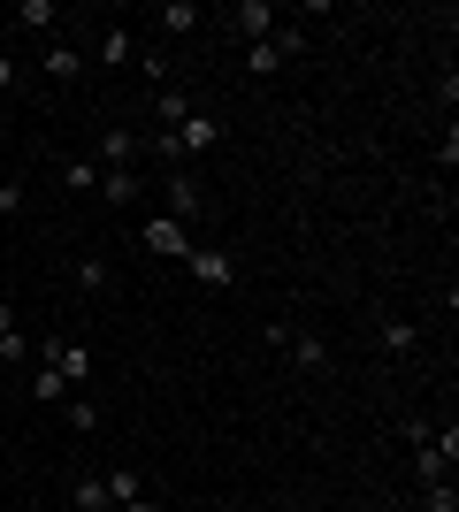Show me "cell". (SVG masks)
<instances>
[{
	"mask_svg": "<svg viewBox=\"0 0 459 512\" xmlns=\"http://www.w3.org/2000/svg\"><path fill=\"white\" fill-rule=\"evenodd\" d=\"M31 360L54 367L69 390H85V383H92V344H85V337H39V344H31Z\"/></svg>",
	"mask_w": 459,
	"mask_h": 512,
	"instance_id": "obj_1",
	"label": "cell"
},
{
	"mask_svg": "<svg viewBox=\"0 0 459 512\" xmlns=\"http://www.w3.org/2000/svg\"><path fill=\"white\" fill-rule=\"evenodd\" d=\"M452 467H459V428L444 421L414 444V474H421V490H437V482H452Z\"/></svg>",
	"mask_w": 459,
	"mask_h": 512,
	"instance_id": "obj_2",
	"label": "cell"
},
{
	"mask_svg": "<svg viewBox=\"0 0 459 512\" xmlns=\"http://www.w3.org/2000/svg\"><path fill=\"white\" fill-rule=\"evenodd\" d=\"M222 23H230V31H238L245 46H261L268 31L284 23V8H276V0H238V8H230V16H222Z\"/></svg>",
	"mask_w": 459,
	"mask_h": 512,
	"instance_id": "obj_3",
	"label": "cell"
},
{
	"mask_svg": "<svg viewBox=\"0 0 459 512\" xmlns=\"http://www.w3.org/2000/svg\"><path fill=\"white\" fill-rule=\"evenodd\" d=\"M169 146H176V161H192V153H207V146H222V123L207 115V107H192L184 123L169 130Z\"/></svg>",
	"mask_w": 459,
	"mask_h": 512,
	"instance_id": "obj_4",
	"label": "cell"
},
{
	"mask_svg": "<svg viewBox=\"0 0 459 512\" xmlns=\"http://www.w3.org/2000/svg\"><path fill=\"white\" fill-rule=\"evenodd\" d=\"M184 268H192V283H207V291H230V283H238V260L222 253V245H192Z\"/></svg>",
	"mask_w": 459,
	"mask_h": 512,
	"instance_id": "obj_5",
	"label": "cell"
},
{
	"mask_svg": "<svg viewBox=\"0 0 459 512\" xmlns=\"http://www.w3.org/2000/svg\"><path fill=\"white\" fill-rule=\"evenodd\" d=\"M138 245H146V253H161V260H184V253H192V230H184V222H169V214H153L146 230H138Z\"/></svg>",
	"mask_w": 459,
	"mask_h": 512,
	"instance_id": "obj_6",
	"label": "cell"
},
{
	"mask_svg": "<svg viewBox=\"0 0 459 512\" xmlns=\"http://www.w3.org/2000/svg\"><path fill=\"white\" fill-rule=\"evenodd\" d=\"M138 161V130H100V146H92V169H131Z\"/></svg>",
	"mask_w": 459,
	"mask_h": 512,
	"instance_id": "obj_7",
	"label": "cell"
},
{
	"mask_svg": "<svg viewBox=\"0 0 459 512\" xmlns=\"http://www.w3.org/2000/svg\"><path fill=\"white\" fill-rule=\"evenodd\" d=\"M161 199H169V207H161L169 222H192V214H199V184H192L184 169H169V176H161Z\"/></svg>",
	"mask_w": 459,
	"mask_h": 512,
	"instance_id": "obj_8",
	"label": "cell"
},
{
	"mask_svg": "<svg viewBox=\"0 0 459 512\" xmlns=\"http://www.w3.org/2000/svg\"><path fill=\"white\" fill-rule=\"evenodd\" d=\"M131 54H138V39L123 31V23H108V31L92 39V62H100V69H131Z\"/></svg>",
	"mask_w": 459,
	"mask_h": 512,
	"instance_id": "obj_9",
	"label": "cell"
},
{
	"mask_svg": "<svg viewBox=\"0 0 459 512\" xmlns=\"http://www.w3.org/2000/svg\"><path fill=\"white\" fill-rule=\"evenodd\" d=\"M146 23H153V31H169V39H192V31H199V8H192V0H161Z\"/></svg>",
	"mask_w": 459,
	"mask_h": 512,
	"instance_id": "obj_10",
	"label": "cell"
},
{
	"mask_svg": "<svg viewBox=\"0 0 459 512\" xmlns=\"http://www.w3.org/2000/svg\"><path fill=\"white\" fill-rule=\"evenodd\" d=\"M54 413L69 421V436H100V398H85V390H69Z\"/></svg>",
	"mask_w": 459,
	"mask_h": 512,
	"instance_id": "obj_11",
	"label": "cell"
},
{
	"mask_svg": "<svg viewBox=\"0 0 459 512\" xmlns=\"http://www.w3.org/2000/svg\"><path fill=\"white\" fill-rule=\"evenodd\" d=\"M100 482H108V505H123V512H153V505H146V482H138L131 467H115V474H100Z\"/></svg>",
	"mask_w": 459,
	"mask_h": 512,
	"instance_id": "obj_12",
	"label": "cell"
},
{
	"mask_svg": "<svg viewBox=\"0 0 459 512\" xmlns=\"http://www.w3.org/2000/svg\"><path fill=\"white\" fill-rule=\"evenodd\" d=\"M375 344H383V352H391V360H406V352H414V344H421V329H414V321H375Z\"/></svg>",
	"mask_w": 459,
	"mask_h": 512,
	"instance_id": "obj_13",
	"label": "cell"
},
{
	"mask_svg": "<svg viewBox=\"0 0 459 512\" xmlns=\"http://www.w3.org/2000/svg\"><path fill=\"white\" fill-rule=\"evenodd\" d=\"M284 352H291V360H299V367H314V375H322V367H329V344L314 337V329H291V337H284Z\"/></svg>",
	"mask_w": 459,
	"mask_h": 512,
	"instance_id": "obj_14",
	"label": "cell"
},
{
	"mask_svg": "<svg viewBox=\"0 0 459 512\" xmlns=\"http://www.w3.org/2000/svg\"><path fill=\"white\" fill-rule=\"evenodd\" d=\"M39 69L54 77V85H77V69H85V62H77V46H62V39H54V46L39 54Z\"/></svg>",
	"mask_w": 459,
	"mask_h": 512,
	"instance_id": "obj_15",
	"label": "cell"
},
{
	"mask_svg": "<svg viewBox=\"0 0 459 512\" xmlns=\"http://www.w3.org/2000/svg\"><path fill=\"white\" fill-rule=\"evenodd\" d=\"M184 115H192V100H184L176 85H161V92H153V130H176Z\"/></svg>",
	"mask_w": 459,
	"mask_h": 512,
	"instance_id": "obj_16",
	"label": "cell"
},
{
	"mask_svg": "<svg viewBox=\"0 0 459 512\" xmlns=\"http://www.w3.org/2000/svg\"><path fill=\"white\" fill-rule=\"evenodd\" d=\"M100 199H108V207H131L138 199V169H100Z\"/></svg>",
	"mask_w": 459,
	"mask_h": 512,
	"instance_id": "obj_17",
	"label": "cell"
},
{
	"mask_svg": "<svg viewBox=\"0 0 459 512\" xmlns=\"http://www.w3.org/2000/svg\"><path fill=\"white\" fill-rule=\"evenodd\" d=\"M54 23H62L54 0H16V31H54Z\"/></svg>",
	"mask_w": 459,
	"mask_h": 512,
	"instance_id": "obj_18",
	"label": "cell"
},
{
	"mask_svg": "<svg viewBox=\"0 0 459 512\" xmlns=\"http://www.w3.org/2000/svg\"><path fill=\"white\" fill-rule=\"evenodd\" d=\"M69 505L77 512H108V482H100V474H77V482H69Z\"/></svg>",
	"mask_w": 459,
	"mask_h": 512,
	"instance_id": "obj_19",
	"label": "cell"
},
{
	"mask_svg": "<svg viewBox=\"0 0 459 512\" xmlns=\"http://www.w3.org/2000/svg\"><path fill=\"white\" fill-rule=\"evenodd\" d=\"M245 69H253V77H276V69H284V46H276V31H268L261 46H245Z\"/></svg>",
	"mask_w": 459,
	"mask_h": 512,
	"instance_id": "obj_20",
	"label": "cell"
},
{
	"mask_svg": "<svg viewBox=\"0 0 459 512\" xmlns=\"http://www.w3.org/2000/svg\"><path fill=\"white\" fill-rule=\"evenodd\" d=\"M31 398H39V406H62V398H69V383L54 375V367H31Z\"/></svg>",
	"mask_w": 459,
	"mask_h": 512,
	"instance_id": "obj_21",
	"label": "cell"
},
{
	"mask_svg": "<svg viewBox=\"0 0 459 512\" xmlns=\"http://www.w3.org/2000/svg\"><path fill=\"white\" fill-rule=\"evenodd\" d=\"M69 276H77V291H92V299H100V291H108V260H92V253H85Z\"/></svg>",
	"mask_w": 459,
	"mask_h": 512,
	"instance_id": "obj_22",
	"label": "cell"
},
{
	"mask_svg": "<svg viewBox=\"0 0 459 512\" xmlns=\"http://www.w3.org/2000/svg\"><path fill=\"white\" fill-rule=\"evenodd\" d=\"M62 184H69V192H100V169H92V161H69Z\"/></svg>",
	"mask_w": 459,
	"mask_h": 512,
	"instance_id": "obj_23",
	"label": "cell"
},
{
	"mask_svg": "<svg viewBox=\"0 0 459 512\" xmlns=\"http://www.w3.org/2000/svg\"><path fill=\"white\" fill-rule=\"evenodd\" d=\"M131 62H138V69H146V77H153V85H169V54H153V46H138V54H131Z\"/></svg>",
	"mask_w": 459,
	"mask_h": 512,
	"instance_id": "obj_24",
	"label": "cell"
},
{
	"mask_svg": "<svg viewBox=\"0 0 459 512\" xmlns=\"http://www.w3.org/2000/svg\"><path fill=\"white\" fill-rule=\"evenodd\" d=\"M0 360L23 367V360H31V337H23V329H8V337H0Z\"/></svg>",
	"mask_w": 459,
	"mask_h": 512,
	"instance_id": "obj_25",
	"label": "cell"
},
{
	"mask_svg": "<svg viewBox=\"0 0 459 512\" xmlns=\"http://www.w3.org/2000/svg\"><path fill=\"white\" fill-rule=\"evenodd\" d=\"M421 512H459V497H452V482H437V490L421 497Z\"/></svg>",
	"mask_w": 459,
	"mask_h": 512,
	"instance_id": "obj_26",
	"label": "cell"
},
{
	"mask_svg": "<svg viewBox=\"0 0 459 512\" xmlns=\"http://www.w3.org/2000/svg\"><path fill=\"white\" fill-rule=\"evenodd\" d=\"M0 214H8V222L23 214V184H0Z\"/></svg>",
	"mask_w": 459,
	"mask_h": 512,
	"instance_id": "obj_27",
	"label": "cell"
},
{
	"mask_svg": "<svg viewBox=\"0 0 459 512\" xmlns=\"http://www.w3.org/2000/svg\"><path fill=\"white\" fill-rule=\"evenodd\" d=\"M16 85V62H8V46H0V92Z\"/></svg>",
	"mask_w": 459,
	"mask_h": 512,
	"instance_id": "obj_28",
	"label": "cell"
},
{
	"mask_svg": "<svg viewBox=\"0 0 459 512\" xmlns=\"http://www.w3.org/2000/svg\"><path fill=\"white\" fill-rule=\"evenodd\" d=\"M8 329H16V314H8V306H0V337H8Z\"/></svg>",
	"mask_w": 459,
	"mask_h": 512,
	"instance_id": "obj_29",
	"label": "cell"
},
{
	"mask_svg": "<svg viewBox=\"0 0 459 512\" xmlns=\"http://www.w3.org/2000/svg\"><path fill=\"white\" fill-rule=\"evenodd\" d=\"M23 512H54V505H23Z\"/></svg>",
	"mask_w": 459,
	"mask_h": 512,
	"instance_id": "obj_30",
	"label": "cell"
},
{
	"mask_svg": "<svg viewBox=\"0 0 459 512\" xmlns=\"http://www.w3.org/2000/svg\"><path fill=\"white\" fill-rule=\"evenodd\" d=\"M0 497H8V482H0Z\"/></svg>",
	"mask_w": 459,
	"mask_h": 512,
	"instance_id": "obj_31",
	"label": "cell"
}]
</instances>
